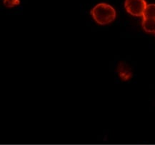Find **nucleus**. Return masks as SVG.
I'll return each instance as SVG.
<instances>
[{
    "label": "nucleus",
    "instance_id": "nucleus-1",
    "mask_svg": "<svg viewBox=\"0 0 155 145\" xmlns=\"http://www.w3.org/2000/svg\"><path fill=\"white\" fill-rule=\"evenodd\" d=\"M93 19L101 25H108L116 18V11L112 6L107 3H99L91 11Z\"/></svg>",
    "mask_w": 155,
    "mask_h": 145
},
{
    "label": "nucleus",
    "instance_id": "nucleus-2",
    "mask_svg": "<svg viewBox=\"0 0 155 145\" xmlns=\"http://www.w3.org/2000/svg\"><path fill=\"white\" fill-rule=\"evenodd\" d=\"M147 6L145 0H126L124 3L127 12L135 17L143 16Z\"/></svg>",
    "mask_w": 155,
    "mask_h": 145
},
{
    "label": "nucleus",
    "instance_id": "nucleus-3",
    "mask_svg": "<svg viewBox=\"0 0 155 145\" xmlns=\"http://www.w3.org/2000/svg\"><path fill=\"white\" fill-rule=\"evenodd\" d=\"M142 27L147 32L155 34V19H143Z\"/></svg>",
    "mask_w": 155,
    "mask_h": 145
},
{
    "label": "nucleus",
    "instance_id": "nucleus-4",
    "mask_svg": "<svg viewBox=\"0 0 155 145\" xmlns=\"http://www.w3.org/2000/svg\"><path fill=\"white\" fill-rule=\"evenodd\" d=\"M142 17L143 19H155V4L147 6Z\"/></svg>",
    "mask_w": 155,
    "mask_h": 145
},
{
    "label": "nucleus",
    "instance_id": "nucleus-5",
    "mask_svg": "<svg viewBox=\"0 0 155 145\" xmlns=\"http://www.w3.org/2000/svg\"><path fill=\"white\" fill-rule=\"evenodd\" d=\"M119 74H120V76L122 79L127 80L132 76V72L126 65L122 64L119 67Z\"/></svg>",
    "mask_w": 155,
    "mask_h": 145
},
{
    "label": "nucleus",
    "instance_id": "nucleus-6",
    "mask_svg": "<svg viewBox=\"0 0 155 145\" xmlns=\"http://www.w3.org/2000/svg\"><path fill=\"white\" fill-rule=\"evenodd\" d=\"M4 5L6 7L11 8L20 4V0H4Z\"/></svg>",
    "mask_w": 155,
    "mask_h": 145
}]
</instances>
